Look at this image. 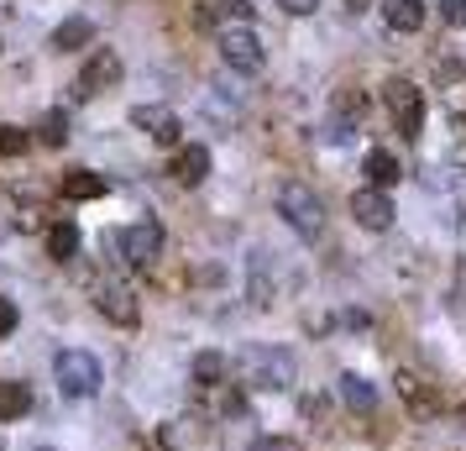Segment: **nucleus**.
<instances>
[{"label": "nucleus", "mask_w": 466, "mask_h": 451, "mask_svg": "<svg viewBox=\"0 0 466 451\" xmlns=\"http://www.w3.org/2000/svg\"><path fill=\"white\" fill-rule=\"evenodd\" d=\"M278 215L294 226L299 237H319V231H325V205H319V194L309 190V184H299V179L278 190Z\"/></svg>", "instance_id": "obj_1"}, {"label": "nucleus", "mask_w": 466, "mask_h": 451, "mask_svg": "<svg viewBox=\"0 0 466 451\" xmlns=\"http://www.w3.org/2000/svg\"><path fill=\"white\" fill-rule=\"evenodd\" d=\"M241 367H247V378H252L257 388H289L294 373H299L289 346H252V352L241 357Z\"/></svg>", "instance_id": "obj_2"}, {"label": "nucleus", "mask_w": 466, "mask_h": 451, "mask_svg": "<svg viewBox=\"0 0 466 451\" xmlns=\"http://www.w3.org/2000/svg\"><path fill=\"white\" fill-rule=\"evenodd\" d=\"M382 106H388V116H393V127L403 137H420L424 131V89L414 79H388L382 85Z\"/></svg>", "instance_id": "obj_3"}, {"label": "nucleus", "mask_w": 466, "mask_h": 451, "mask_svg": "<svg viewBox=\"0 0 466 451\" xmlns=\"http://www.w3.org/2000/svg\"><path fill=\"white\" fill-rule=\"evenodd\" d=\"M58 388H64L68 399H89V394H100V363L89 357L85 346L58 352Z\"/></svg>", "instance_id": "obj_4"}, {"label": "nucleus", "mask_w": 466, "mask_h": 451, "mask_svg": "<svg viewBox=\"0 0 466 451\" xmlns=\"http://www.w3.org/2000/svg\"><path fill=\"white\" fill-rule=\"evenodd\" d=\"M110 247L121 252V262H152L157 258V247H163V226L157 220H131V226H121L116 237H110Z\"/></svg>", "instance_id": "obj_5"}, {"label": "nucleus", "mask_w": 466, "mask_h": 451, "mask_svg": "<svg viewBox=\"0 0 466 451\" xmlns=\"http://www.w3.org/2000/svg\"><path fill=\"white\" fill-rule=\"evenodd\" d=\"M220 58L236 74H257L262 68V37H257V26H220Z\"/></svg>", "instance_id": "obj_6"}, {"label": "nucleus", "mask_w": 466, "mask_h": 451, "mask_svg": "<svg viewBox=\"0 0 466 451\" xmlns=\"http://www.w3.org/2000/svg\"><path fill=\"white\" fill-rule=\"evenodd\" d=\"M121 85V58L116 47H89V64L79 74V95H106V89Z\"/></svg>", "instance_id": "obj_7"}, {"label": "nucleus", "mask_w": 466, "mask_h": 451, "mask_svg": "<svg viewBox=\"0 0 466 451\" xmlns=\"http://www.w3.org/2000/svg\"><path fill=\"white\" fill-rule=\"evenodd\" d=\"M351 215H357V220L367 226V231H388L399 210H393L388 190H357V194H351Z\"/></svg>", "instance_id": "obj_8"}, {"label": "nucleus", "mask_w": 466, "mask_h": 451, "mask_svg": "<svg viewBox=\"0 0 466 451\" xmlns=\"http://www.w3.org/2000/svg\"><path fill=\"white\" fill-rule=\"evenodd\" d=\"M131 127H142L152 142H163V148H173V142L184 137V127H178V116H173L168 106H137L131 110Z\"/></svg>", "instance_id": "obj_9"}, {"label": "nucleus", "mask_w": 466, "mask_h": 451, "mask_svg": "<svg viewBox=\"0 0 466 451\" xmlns=\"http://www.w3.org/2000/svg\"><path fill=\"white\" fill-rule=\"evenodd\" d=\"M95 310L110 325H137V300H131V289H121V283H100L95 289Z\"/></svg>", "instance_id": "obj_10"}, {"label": "nucleus", "mask_w": 466, "mask_h": 451, "mask_svg": "<svg viewBox=\"0 0 466 451\" xmlns=\"http://www.w3.org/2000/svg\"><path fill=\"white\" fill-rule=\"evenodd\" d=\"M173 179L184 184V190H194V184H205V173H210V148H178V158H173Z\"/></svg>", "instance_id": "obj_11"}, {"label": "nucleus", "mask_w": 466, "mask_h": 451, "mask_svg": "<svg viewBox=\"0 0 466 451\" xmlns=\"http://www.w3.org/2000/svg\"><path fill=\"white\" fill-rule=\"evenodd\" d=\"M382 22L393 32H420L424 26V5L420 0H382Z\"/></svg>", "instance_id": "obj_12"}, {"label": "nucleus", "mask_w": 466, "mask_h": 451, "mask_svg": "<svg viewBox=\"0 0 466 451\" xmlns=\"http://www.w3.org/2000/svg\"><path fill=\"white\" fill-rule=\"evenodd\" d=\"M361 173H367V179H372V190H393V184H399L403 173H399V158H393V152H367V163H361Z\"/></svg>", "instance_id": "obj_13"}, {"label": "nucleus", "mask_w": 466, "mask_h": 451, "mask_svg": "<svg viewBox=\"0 0 466 451\" xmlns=\"http://www.w3.org/2000/svg\"><path fill=\"white\" fill-rule=\"evenodd\" d=\"M74 252H79V226H74V220H53V226H47V258L68 262Z\"/></svg>", "instance_id": "obj_14"}, {"label": "nucleus", "mask_w": 466, "mask_h": 451, "mask_svg": "<svg viewBox=\"0 0 466 451\" xmlns=\"http://www.w3.org/2000/svg\"><path fill=\"white\" fill-rule=\"evenodd\" d=\"M95 43V26H89V16H68L58 32H53V47L58 53H79V47H89Z\"/></svg>", "instance_id": "obj_15"}, {"label": "nucleus", "mask_w": 466, "mask_h": 451, "mask_svg": "<svg viewBox=\"0 0 466 451\" xmlns=\"http://www.w3.org/2000/svg\"><path fill=\"white\" fill-rule=\"evenodd\" d=\"M340 399L357 409V415H372V409H378V394H372V384H367V378H357V373H346V378H340Z\"/></svg>", "instance_id": "obj_16"}, {"label": "nucleus", "mask_w": 466, "mask_h": 451, "mask_svg": "<svg viewBox=\"0 0 466 451\" xmlns=\"http://www.w3.org/2000/svg\"><path fill=\"white\" fill-rule=\"evenodd\" d=\"M64 194H68V200H100V194H106V179H100V173H89V169H68Z\"/></svg>", "instance_id": "obj_17"}, {"label": "nucleus", "mask_w": 466, "mask_h": 451, "mask_svg": "<svg viewBox=\"0 0 466 451\" xmlns=\"http://www.w3.org/2000/svg\"><path fill=\"white\" fill-rule=\"evenodd\" d=\"M32 409V388L26 384H0V420H22Z\"/></svg>", "instance_id": "obj_18"}, {"label": "nucleus", "mask_w": 466, "mask_h": 451, "mask_svg": "<svg viewBox=\"0 0 466 451\" xmlns=\"http://www.w3.org/2000/svg\"><path fill=\"white\" fill-rule=\"evenodd\" d=\"M37 137H43L47 148H64L68 142V116L64 110H47L43 121H37Z\"/></svg>", "instance_id": "obj_19"}, {"label": "nucleus", "mask_w": 466, "mask_h": 451, "mask_svg": "<svg viewBox=\"0 0 466 451\" xmlns=\"http://www.w3.org/2000/svg\"><path fill=\"white\" fill-rule=\"evenodd\" d=\"M226 26H252V0H210Z\"/></svg>", "instance_id": "obj_20"}, {"label": "nucleus", "mask_w": 466, "mask_h": 451, "mask_svg": "<svg viewBox=\"0 0 466 451\" xmlns=\"http://www.w3.org/2000/svg\"><path fill=\"white\" fill-rule=\"evenodd\" d=\"M220 373H226V363H220L215 352H199V357H194V378H199L205 388H215V384H220Z\"/></svg>", "instance_id": "obj_21"}, {"label": "nucleus", "mask_w": 466, "mask_h": 451, "mask_svg": "<svg viewBox=\"0 0 466 451\" xmlns=\"http://www.w3.org/2000/svg\"><path fill=\"white\" fill-rule=\"evenodd\" d=\"M26 148H32V137H26L22 127H0V152H5V158H22Z\"/></svg>", "instance_id": "obj_22"}, {"label": "nucleus", "mask_w": 466, "mask_h": 451, "mask_svg": "<svg viewBox=\"0 0 466 451\" xmlns=\"http://www.w3.org/2000/svg\"><path fill=\"white\" fill-rule=\"evenodd\" d=\"M399 394L409 399V409H414V415H420V409L430 405V399L420 394V378H414V373H399Z\"/></svg>", "instance_id": "obj_23"}, {"label": "nucleus", "mask_w": 466, "mask_h": 451, "mask_svg": "<svg viewBox=\"0 0 466 451\" xmlns=\"http://www.w3.org/2000/svg\"><path fill=\"white\" fill-rule=\"evenodd\" d=\"M247 451H299V441L294 436H257Z\"/></svg>", "instance_id": "obj_24"}, {"label": "nucleus", "mask_w": 466, "mask_h": 451, "mask_svg": "<svg viewBox=\"0 0 466 451\" xmlns=\"http://www.w3.org/2000/svg\"><path fill=\"white\" fill-rule=\"evenodd\" d=\"M441 16L451 26H466V0H441Z\"/></svg>", "instance_id": "obj_25"}, {"label": "nucleus", "mask_w": 466, "mask_h": 451, "mask_svg": "<svg viewBox=\"0 0 466 451\" xmlns=\"http://www.w3.org/2000/svg\"><path fill=\"white\" fill-rule=\"evenodd\" d=\"M16 321H22V315H16V304L0 300V336H11V331H16Z\"/></svg>", "instance_id": "obj_26"}, {"label": "nucleus", "mask_w": 466, "mask_h": 451, "mask_svg": "<svg viewBox=\"0 0 466 451\" xmlns=\"http://www.w3.org/2000/svg\"><path fill=\"white\" fill-rule=\"evenodd\" d=\"M278 5H283L289 16H315L319 11V0H278Z\"/></svg>", "instance_id": "obj_27"}, {"label": "nucleus", "mask_w": 466, "mask_h": 451, "mask_svg": "<svg viewBox=\"0 0 466 451\" xmlns=\"http://www.w3.org/2000/svg\"><path fill=\"white\" fill-rule=\"evenodd\" d=\"M340 5H346V11H367V5H372V0H340Z\"/></svg>", "instance_id": "obj_28"}, {"label": "nucleus", "mask_w": 466, "mask_h": 451, "mask_svg": "<svg viewBox=\"0 0 466 451\" xmlns=\"http://www.w3.org/2000/svg\"><path fill=\"white\" fill-rule=\"evenodd\" d=\"M37 451H53V446H37Z\"/></svg>", "instance_id": "obj_29"}]
</instances>
